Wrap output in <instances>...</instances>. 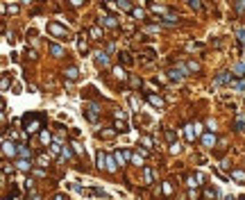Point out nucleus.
<instances>
[{
  "label": "nucleus",
  "mask_w": 245,
  "mask_h": 200,
  "mask_svg": "<svg viewBox=\"0 0 245 200\" xmlns=\"http://www.w3.org/2000/svg\"><path fill=\"white\" fill-rule=\"evenodd\" d=\"M123 62H125L127 66H130V64H132V57H130V55H123Z\"/></svg>",
  "instance_id": "obj_37"
},
{
  "label": "nucleus",
  "mask_w": 245,
  "mask_h": 200,
  "mask_svg": "<svg viewBox=\"0 0 245 200\" xmlns=\"http://www.w3.org/2000/svg\"><path fill=\"white\" fill-rule=\"evenodd\" d=\"M23 123H25V132H36L39 125H41V116L39 114H25Z\"/></svg>",
  "instance_id": "obj_1"
},
{
  "label": "nucleus",
  "mask_w": 245,
  "mask_h": 200,
  "mask_svg": "<svg viewBox=\"0 0 245 200\" xmlns=\"http://www.w3.org/2000/svg\"><path fill=\"white\" fill-rule=\"evenodd\" d=\"M148 100L154 105V107H161V105H163V100L159 98V96H152V93H150V96H148Z\"/></svg>",
  "instance_id": "obj_13"
},
{
  "label": "nucleus",
  "mask_w": 245,
  "mask_h": 200,
  "mask_svg": "<svg viewBox=\"0 0 245 200\" xmlns=\"http://www.w3.org/2000/svg\"><path fill=\"white\" fill-rule=\"evenodd\" d=\"M241 200H245V198H241Z\"/></svg>",
  "instance_id": "obj_42"
},
{
  "label": "nucleus",
  "mask_w": 245,
  "mask_h": 200,
  "mask_svg": "<svg viewBox=\"0 0 245 200\" xmlns=\"http://www.w3.org/2000/svg\"><path fill=\"white\" fill-rule=\"evenodd\" d=\"M141 143L148 146V148H152V139H150V137H141Z\"/></svg>",
  "instance_id": "obj_27"
},
{
  "label": "nucleus",
  "mask_w": 245,
  "mask_h": 200,
  "mask_svg": "<svg viewBox=\"0 0 245 200\" xmlns=\"http://www.w3.org/2000/svg\"><path fill=\"white\" fill-rule=\"evenodd\" d=\"M48 30H50L52 34H57V36H68V32L64 30L61 25H57V23H50V25H48Z\"/></svg>",
  "instance_id": "obj_3"
},
{
  "label": "nucleus",
  "mask_w": 245,
  "mask_h": 200,
  "mask_svg": "<svg viewBox=\"0 0 245 200\" xmlns=\"http://www.w3.org/2000/svg\"><path fill=\"white\" fill-rule=\"evenodd\" d=\"M202 143H204V146H213V143H216V134H213V132H211V134H204V137H202Z\"/></svg>",
  "instance_id": "obj_7"
},
{
  "label": "nucleus",
  "mask_w": 245,
  "mask_h": 200,
  "mask_svg": "<svg viewBox=\"0 0 245 200\" xmlns=\"http://www.w3.org/2000/svg\"><path fill=\"white\" fill-rule=\"evenodd\" d=\"M234 127H236V130H243V127H245V118H238L236 123H234Z\"/></svg>",
  "instance_id": "obj_29"
},
{
  "label": "nucleus",
  "mask_w": 245,
  "mask_h": 200,
  "mask_svg": "<svg viewBox=\"0 0 245 200\" xmlns=\"http://www.w3.org/2000/svg\"><path fill=\"white\" fill-rule=\"evenodd\" d=\"M102 21H104V25L116 27V18H114V16H102Z\"/></svg>",
  "instance_id": "obj_17"
},
{
  "label": "nucleus",
  "mask_w": 245,
  "mask_h": 200,
  "mask_svg": "<svg viewBox=\"0 0 245 200\" xmlns=\"http://www.w3.org/2000/svg\"><path fill=\"white\" fill-rule=\"evenodd\" d=\"M145 182L152 184V168H145Z\"/></svg>",
  "instance_id": "obj_23"
},
{
  "label": "nucleus",
  "mask_w": 245,
  "mask_h": 200,
  "mask_svg": "<svg viewBox=\"0 0 245 200\" xmlns=\"http://www.w3.org/2000/svg\"><path fill=\"white\" fill-rule=\"evenodd\" d=\"M77 75H80V71H77L75 66H71V68L66 71V78H68V80H77Z\"/></svg>",
  "instance_id": "obj_9"
},
{
  "label": "nucleus",
  "mask_w": 245,
  "mask_h": 200,
  "mask_svg": "<svg viewBox=\"0 0 245 200\" xmlns=\"http://www.w3.org/2000/svg\"><path fill=\"white\" fill-rule=\"evenodd\" d=\"M232 175L236 177V180H241V182L245 180V173H243V170H238V168H236V170H232Z\"/></svg>",
  "instance_id": "obj_20"
},
{
  "label": "nucleus",
  "mask_w": 245,
  "mask_h": 200,
  "mask_svg": "<svg viewBox=\"0 0 245 200\" xmlns=\"http://www.w3.org/2000/svg\"><path fill=\"white\" fill-rule=\"evenodd\" d=\"M55 200H68V198H66L64 193H59V196H55Z\"/></svg>",
  "instance_id": "obj_39"
},
{
  "label": "nucleus",
  "mask_w": 245,
  "mask_h": 200,
  "mask_svg": "<svg viewBox=\"0 0 245 200\" xmlns=\"http://www.w3.org/2000/svg\"><path fill=\"white\" fill-rule=\"evenodd\" d=\"M150 9H152L154 14H166V7H157V5H152Z\"/></svg>",
  "instance_id": "obj_26"
},
{
  "label": "nucleus",
  "mask_w": 245,
  "mask_h": 200,
  "mask_svg": "<svg viewBox=\"0 0 245 200\" xmlns=\"http://www.w3.org/2000/svg\"><path fill=\"white\" fill-rule=\"evenodd\" d=\"M95 64H98V66H107V64H109V57H107V52H98V55H95Z\"/></svg>",
  "instance_id": "obj_5"
},
{
  "label": "nucleus",
  "mask_w": 245,
  "mask_h": 200,
  "mask_svg": "<svg viewBox=\"0 0 245 200\" xmlns=\"http://www.w3.org/2000/svg\"><path fill=\"white\" fill-rule=\"evenodd\" d=\"M77 48H80V52H89V48H86V41H80V43H77Z\"/></svg>",
  "instance_id": "obj_28"
},
{
  "label": "nucleus",
  "mask_w": 245,
  "mask_h": 200,
  "mask_svg": "<svg viewBox=\"0 0 245 200\" xmlns=\"http://www.w3.org/2000/svg\"><path fill=\"white\" fill-rule=\"evenodd\" d=\"M7 87H9V78H3V91H5Z\"/></svg>",
  "instance_id": "obj_38"
},
{
  "label": "nucleus",
  "mask_w": 245,
  "mask_h": 200,
  "mask_svg": "<svg viewBox=\"0 0 245 200\" xmlns=\"http://www.w3.org/2000/svg\"><path fill=\"white\" fill-rule=\"evenodd\" d=\"M236 12H241V14L245 12V3H238V5H236Z\"/></svg>",
  "instance_id": "obj_36"
},
{
  "label": "nucleus",
  "mask_w": 245,
  "mask_h": 200,
  "mask_svg": "<svg viewBox=\"0 0 245 200\" xmlns=\"http://www.w3.org/2000/svg\"><path fill=\"white\" fill-rule=\"evenodd\" d=\"M116 130H118V132H130V127H127L125 121H116Z\"/></svg>",
  "instance_id": "obj_14"
},
{
  "label": "nucleus",
  "mask_w": 245,
  "mask_h": 200,
  "mask_svg": "<svg viewBox=\"0 0 245 200\" xmlns=\"http://www.w3.org/2000/svg\"><path fill=\"white\" fill-rule=\"evenodd\" d=\"M189 71H200V64L198 62H189Z\"/></svg>",
  "instance_id": "obj_32"
},
{
  "label": "nucleus",
  "mask_w": 245,
  "mask_h": 200,
  "mask_svg": "<svg viewBox=\"0 0 245 200\" xmlns=\"http://www.w3.org/2000/svg\"><path fill=\"white\" fill-rule=\"evenodd\" d=\"M16 166L21 168V170H30V168H32V164H30L27 159H18V161H16Z\"/></svg>",
  "instance_id": "obj_8"
},
{
  "label": "nucleus",
  "mask_w": 245,
  "mask_h": 200,
  "mask_svg": "<svg viewBox=\"0 0 245 200\" xmlns=\"http://www.w3.org/2000/svg\"><path fill=\"white\" fill-rule=\"evenodd\" d=\"M107 170H109V173H114V170H116V159L111 155H107Z\"/></svg>",
  "instance_id": "obj_10"
},
{
  "label": "nucleus",
  "mask_w": 245,
  "mask_h": 200,
  "mask_svg": "<svg viewBox=\"0 0 245 200\" xmlns=\"http://www.w3.org/2000/svg\"><path fill=\"white\" fill-rule=\"evenodd\" d=\"M50 52H52L55 57H61V55H64V48H61V46H57V43H52V46H50Z\"/></svg>",
  "instance_id": "obj_11"
},
{
  "label": "nucleus",
  "mask_w": 245,
  "mask_h": 200,
  "mask_svg": "<svg viewBox=\"0 0 245 200\" xmlns=\"http://www.w3.org/2000/svg\"><path fill=\"white\" fill-rule=\"evenodd\" d=\"M234 73H245V64H236L234 66Z\"/></svg>",
  "instance_id": "obj_33"
},
{
  "label": "nucleus",
  "mask_w": 245,
  "mask_h": 200,
  "mask_svg": "<svg viewBox=\"0 0 245 200\" xmlns=\"http://www.w3.org/2000/svg\"><path fill=\"white\" fill-rule=\"evenodd\" d=\"M225 200H234V196H225Z\"/></svg>",
  "instance_id": "obj_40"
},
{
  "label": "nucleus",
  "mask_w": 245,
  "mask_h": 200,
  "mask_svg": "<svg viewBox=\"0 0 245 200\" xmlns=\"http://www.w3.org/2000/svg\"><path fill=\"white\" fill-rule=\"evenodd\" d=\"M32 200H41V198H39V196H34V198H32Z\"/></svg>",
  "instance_id": "obj_41"
},
{
  "label": "nucleus",
  "mask_w": 245,
  "mask_h": 200,
  "mask_svg": "<svg viewBox=\"0 0 245 200\" xmlns=\"http://www.w3.org/2000/svg\"><path fill=\"white\" fill-rule=\"evenodd\" d=\"M195 134H198V132H195V125H189V127H186V139H189V141H193Z\"/></svg>",
  "instance_id": "obj_12"
},
{
  "label": "nucleus",
  "mask_w": 245,
  "mask_h": 200,
  "mask_svg": "<svg viewBox=\"0 0 245 200\" xmlns=\"http://www.w3.org/2000/svg\"><path fill=\"white\" fill-rule=\"evenodd\" d=\"M32 189H34V180L30 177V180H27V182H25V191H32Z\"/></svg>",
  "instance_id": "obj_30"
},
{
  "label": "nucleus",
  "mask_w": 245,
  "mask_h": 200,
  "mask_svg": "<svg viewBox=\"0 0 245 200\" xmlns=\"http://www.w3.org/2000/svg\"><path fill=\"white\" fill-rule=\"evenodd\" d=\"M18 155H21L23 159H30L32 152H30V148H27V146H18Z\"/></svg>",
  "instance_id": "obj_6"
},
{
  "label": "nucleus",
  "mask_w": 245,
  "mask_h": 200,
  "mask_svg": "<svg viewBox=\"0 0 245 200\" xmlns=\"http://www.w3.org/2000/svg\"><path fill=\"white\" fill-rule=\"evenodd\" d=\"M207 196L209 198H216V196H218V191H216V189H207Z\"/></svg>",
  "instance_id": "obj_35"
},
{
  "label": "nucleus",
  "mask_w": 245,
  "mask_h": 200,
  "mask_svg": "<svg viewBox=\"0 0 245 200\" xmlns=\"http://www.w3.org/2000/svg\"><path fill=\"white\" fill-rule=\"evenodd\" d=\"M118 9H125V12H132L134 7H132L130 3H125V0H123V3H118Z\"/></svg>",
  "instance_id": "obj_21"
},
{
  "label": "nucleus",
  "mask_w": 245,
  "mask_h": 200,
  "mask_svg": "<svg viewBox=\"0 0 245 200\" xmlns=\"http://www.w3.org/2000/svg\"><path fill=\"white\" fill-rule=\"evenodd\" d=\"M86 116H89V121H98V105L93 102L86 105Z\"/></svg>",
  "instance_id": "obj_2"
},
{
  "label": "nucleus",
  "mask_w": 245,
  "mask_h": 200,
  "mask_svg": "<svg viewBox=\"0 0 245 200\" xmlns=\"http://www.w3.org/2000/svg\"><path fill=\"white\" fill-rule=\"evenodd\" d=\"M41 141H43V143H50V141H55V139L50 137V132H43V134H41Z\"/></svg>",
  "instance_id": "obj_22"
},
{
  "label": "nucleus",
  "mask_w": 245,
  "mask_h": 200,
  "mask_svg": "<svg viewBox=\"0 0 245 200\" xmlns=\"http://www.w3.org/2000/svg\"><path fill=\"white\" fill-rule=\"evenodd\" d=\"M114 75H116L118 80H125V78H127V75H125V71L120 68V66H116V68H114Z\"/></svg>",
  "instance_id": "obj_15"
},
{
  "label": "nucleus",
  "mask_w": 245,
  "mask_h": 200,
  "mask_svg": "<svg viewBox=\"0 0 245 200\" xmlns=\"http://www.w3.org/2000/svg\"><path fill=\"white\" fill-rule=\"evenodd\" d=\"M225 82H232V75H227V73H222L218 80H216V84H225Z\"/></svg>",
  "instance_id": "obj_16"
},
{
  "label": "nucleus",
  "mask_w": 245,
  "mask_h": 200,
  "mask_svg": "<svg viewBox=\"0 0 245 200\" xmlns=\"http://www.w3.org/2000/svg\"><path fill=\"white\" fill-rule=\"evenodd\" d=\"M132 14H134L136 18H145V12H143V9H139V7H134V9H132Z\"/></svg>",
  "instance_id": "obj_19"
},
{
  "label": "nucleus",
  "mask_w": 245,
  "mask_h": 200,
  "mask_svg": "<svg viewBox=\"0 0 245 200\" xmlns=\"http://www.w3.org/2000/svg\"><path fill=\"white\" fill-rule=\"evenodd\" d=\"M3 152H5V155H12V157H14V152H16V146H14L9 139H5V141H3Z\"/></svg>",
  "instance_id": "obj_4"
},
{
  "label": "nucleus",
  "mask_w": 245,
  "mask_h": 200,
  "mask_svg": "<svg viewBox=\"0 0 245 200\" xmlns=\"http://www.w3.org/2000/svg\"><path fill=\"white\" fill-rule=\"evenodd\" d=\"M189 5H191V7L195 9V12H200V9H202V5L198 3V0H189Z\"/></svg>",
  "instance_id": "obj_24"
},
{
  "label": "nucleus",
  "mask_w": 245,
  "mask_h": 200,
  "mask_svg": "<svg viewBox=\"0 0 245 200\" xmlns=\"http://www.w3.org/2000/svg\"><path fill=\"white\" fill-rule=\"evenodd\" d=\"M39 164H41V166H48V157H45V155H39Z\"/></svg>",
  "instance_id": "obj_34"
},
{
  "label": "nucleus",
  "mask_w": 245,
  "mask_h": 200,
  "mask_svg": "<svg viewBox=\"0 0 245 200\" xmlns=\"http://www.w3.org/2000/svg\"><path fill=\"white\" fill-rule=\"evenodd\" d=\"M91 36H93V39H100V36H102V32L98 30V27H91Z\"/></svg>",
  "instance_id": "obj_25"
},
{
  "label": "nucleus",
  "mask_w": 245,
  "mask_h": 200,
  "mask_svg": "<svg viewBox=\"0 0 245 200\" xmlns=\"http://www.w3.org/2000/svg\"><path fill=\"white\" fill-rule=\"evenodd\" d=\"M163 25H177V16H166L163 18Z\"/></svg>",
  "instance_id": "obj_18"
},
{
  "label": "nucleus",
  "mask_w": 245,
  "mask_h": 200,
  "mask_svg": "<svg viewBox=\"0 0 245 200\" xmlns=\"http://www.w3.org/2000/svg\"><path fill=\"white\" fill-rule=\"evenodd\" d=\"M163 193H166V196H170V193H173V186H170V182H166V184H163Z\"/></svg>",
  "instance_id": "obj_31"
}]
</instances>
